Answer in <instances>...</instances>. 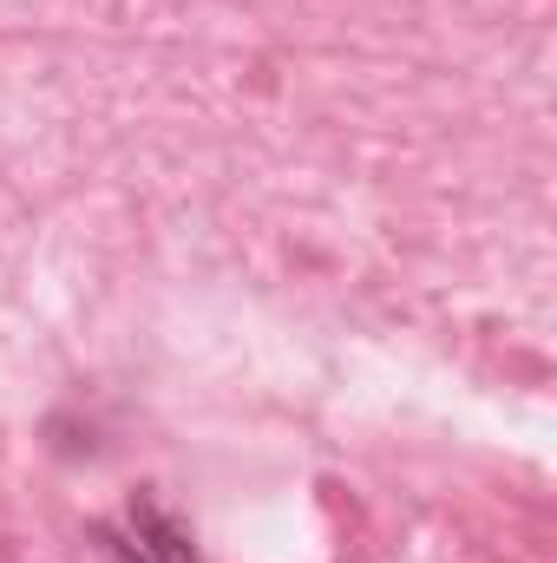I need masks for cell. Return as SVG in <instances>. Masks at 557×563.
Instances as JSON below:
<instances>
[{"label":"cell","instance_id":"cell-1","mask_svg":"<svg viewBox=\"0 0 557 563\" xmlns=\"http://www.w3.org/2000/svg\"><path fill=\"white\" fill-rule=\"evenodd\" d=\"M106 551L125 563H197L190 551V531L157 505V498H139L132 511H125V525H112L106 531Z\"/></svg>","mask_w":557,"mask_h":563}]
</instances>
